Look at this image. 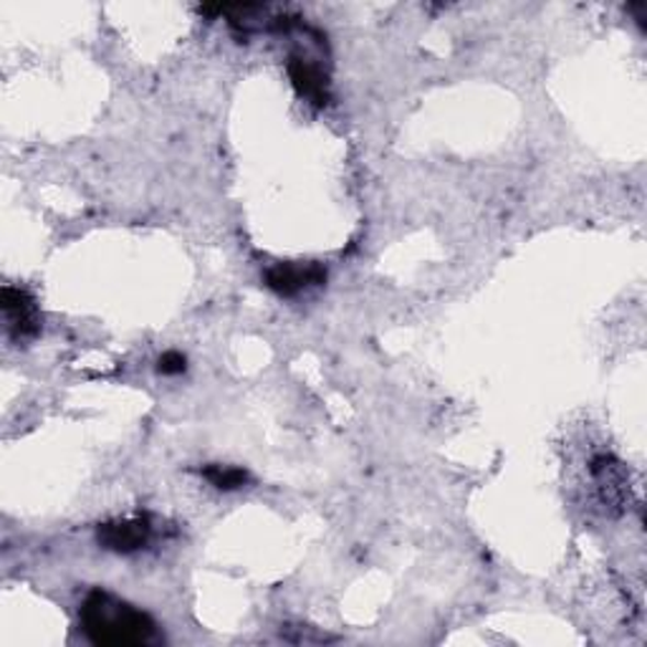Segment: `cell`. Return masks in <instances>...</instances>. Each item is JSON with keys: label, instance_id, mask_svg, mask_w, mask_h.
<instances>
[{"label": "cell", "instance_id": "cell-4", "mask_svg": "<svg viewBox=\"0 0 647 647\" xmlns=\"http://www.w3.org/2000/svg\"><path fill=\"white\" fill-rule=\"evenodd\" d=\"M326 281V271L319 264H279L266 274L268 289L279 293V297H297L299 291L309 286H319Z\"/></svg>", "mask_w": 647, "mask_h": 647}, {"label": "cell", "instance_id": "cell-6", "mask_svg": "<svg viewBox=\"0 0 647 647\" xmlns=\"http://www.w3.org/2000/svg\"><path fill=\"white\" fill-rule=\"evenodd\" d=\"M203 476L221 491H235L248 481L246 470L233 466H208L203 468Z\"/></svg>", "mask_w": 647, "mask_h": 647}, {"label": "cell", "instance_id": "cell-1", "mask_svg": "<svg viewBox=\"0 0 647 647\" xmlns=\"http://www.w3.org/2000/svg\"><path fill=\"white\" fill-rule=\"evenodd\" d=\"M81 627L94 645L134 647L155 643V620L130 602L107 592H91L81 604Z\"/></svg>", "mask_w": 647, "mask_h": 647}, {"label": "cell", "instance_id": "cell-2", "mask_svg": "<svg viewBox=\"0 0 647 647\" xmlns=\"http://www.w3.org/2000/svg\"><path fill=\"white\" fill-rule=\"evenodd\" d=\"M0 304L5 311L8 330H11L13 339H31L36 337L41 330V319L36 301H33L26 291L13 289V286H5L3 293H0Z\"/></svg>", "mask_w": 647, "mask_h": 647}, {"label": "cell", "instance_id": "cell-3", "mask_svg": "<svg viewBox=\"0 0 647 647\" xmlns=\"http://www.w3.org/2000/svg\"><path fill=\"white\" fill-rule=\"evenodd\" d=\"M149 534H153V528H149L145 518H120L99 526L97 542L109 551L132 554L140 551L142 546H147Z\"/></svg>", "mask_w": 647, "mask_h": 647}, {"label": "cell", "instance_id": "cell-5", "mask_svg": "<svg viewBox=\"0 0 647 647\" xmlns=\"http://www.w3.org/2000/svg\"><path fill=\"white\" fill-rule=\"evenodd\" d=\"M289 77L293 81V87L301 97H306L309 102H314L316 107H324L330 102V79L324 77L322 69L309 62V58L301 56H291L289 58Z\"/></svg>", "mask_w": 647, "mask_h": 647}, {"label": "cell", "instance_id": "cell-7", "mask_svg": "<svg viewBox=\"0 0 647 647\" xmlns=\"http://www.w3.org/2000/svg\"><path fill=\"white\" fill-rule=\"evenodd\" d=\"M157 369L163 375H182L185 372V357L180 352H165L163 357H159Z\"/></svg>", "mask_w": 647, "mask_h": 647}]
</instances>
